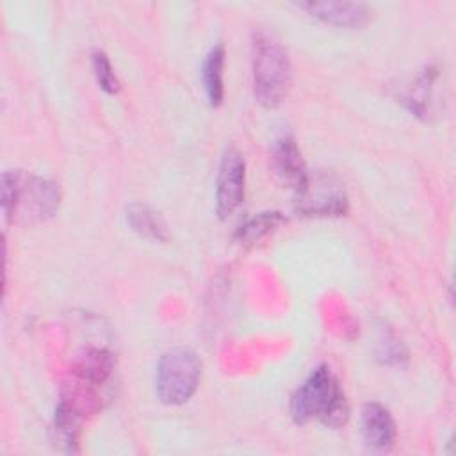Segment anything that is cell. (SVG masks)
<instances>
[{
	"label": "cell",
	"mask_w": 456,
	"mask_h": 456,
	"mask_svg": "<svg viewBox=\"0 0 456 456\" xmlns=\"http://www.w3.org/2000/svg\"><path fill=\"white\" fill-rule=\"evenodd\" d=\"M59 187L41 176L9 169L2 175V212L7 223L46 221L59 210Z\"/></svg>",
	"instance_id": "cell-1"
},
{
	"label": "cell",
	"mask_w": 456,
	"mask_h": 456,
	"mask_svg": "<svg viewBox=\"0 0 456 456\" xmlns=\"http://www.w3.org/2000/svg\"><path fill=\"white\" fill-rule=\"evenodd\" d=\"M290 415L296 424L317 419L328 428H340L347 422V399L328 365H319L294 392Z\"/></svg>",
	"instance_id": "cell-2"
},
{
	"label": "cell",
	"mask_w": 456,
	"mask_h": 456,
	"mask_svg": "<svg viewBox=\"0 0 456 456\" xmlns=\"http://www.w3.org/2000/svg\"><path fill=\"white\" fill-rule=\"evenodd\" d=\"M253 93L260 105L278 107L289 94L292 68L280 39L269 30H256L251 41Z\"/></svg>",
	"instance_id": "cell-3"
},
{
	"label": "cell",
	"mask_w": 456,
	"mask_h": 456,
	"mask_svg": "<svg viewBox=\"0 0 456 456\" xmlns=\"http://www.w3.org/2000/svg\"><path fill=\"white\" fill-rule=\"evenodd\" d=\"M201 379V360L189 347L164 353L157 365L155 392L164 404L176 406L189 401Z\"/></svg>",
	"instance_id": "cell-4"
},
{
	"label": "cell",
	"mask_w": 456,
	"mask_h": 456,
	"mask_svg": "<svg viewBox=\"0 0 456 456\" xmlns=\"http://www.w3.org/2000/svg\"><path fill=\"white\" fill-rule=\"evenodd\" d=\"M347 207L344 183L330 173H308L303 185L296 191V210L301 216L340 217L347 212Z\"/></svg>",
	"instance_id": "cell-5"
},
{
	"label": "cell",
	"mask_w": 456,
	"mask_h": 456,
	"mask_svg": "<svg viewBox=\"0 0 456 456\" xmlns=\"http://www.w3.org/2000/svg\"><path fill=\"white\" fill-rule=\"evenodd\" d=\"M246 164L239 150L228 148L221 159L216 182V212L221 219L230 217L244 200Z\"/></svg>",
	"instance_id": "cell-6"
},
{
	"label": "cell",
	"mask_w": 456,
	"mask_h": 456,
	"mask_svg": "<svg viewBox=\"0 0 456 456\" xmlns=\"http://www.w3.org/2000/svg\"><path fill=\"white\" fill-rule=\"evenodd\" d=\"M299 7L314 18L342 28L363 27L370 16L369 7L360 2H305Z\"/></svg>",
	"instance_id": "cell-7"
},
{
	"label": "cell",
	"mask_w": 456,
	"mask_h": 456,
	"mask_svg": "<svg viewBox=\"0 0 456 456\" xmlns=\"http://www.w3.org/2000/svg\"><path fill=\"white\" fill-rule=\"evenodd\" d=\"M362 436L369 449L388 451L395 440V424L390 411L379 403H365L360 413Z\"/></svg>",
	"instance_id": "cell-8"
},
{
	"label": "cell",
	"mask_w": 456,
	"mask_h": 456,
	"mask_svg": "<svg viewBox=\"0 0 456 456\" xmlns=\"http://www.w3.org/2000/svg\"><path fill=\"white\" fill-rule=\"evenodd\" d=\"M273 169L287 187L294 189V192L303 185L308 171L292 135H283L276 141L273 150Z\"/></svg>",
	"instance_id": "cell-9"
},
{
	"label": "cell",
	"mask_w": 456,
	"mask_h": 456,
	"mask_svg": "<svg viewBox=\"0 0 456 456\" xmlns=\"http://www.w3.org/2000/svg\"><path fill=\"white\" fill-rule=\"evenodd\" d=\"M112 367L114 360L110 351L103 347H93L78 354L75 362V374L82 383L89 387H98L109 379Z\"/></svg>",
	"instance_id": "cell-10"
},
{
	"label": "cell",
	"mask_w": 456,
	"mask_h": 456,
	"mask_svg": "<svg viewBox=\"0 0 456 456\" xmlns=\"http://www.w3.org/2000/svg\"><path fill=\"white\" fill-rule=\"evenodd\" d=\"M126 223L137 235L144 239L157 242H166L169 239L164 219L144 203H132L126 207Z\"/></svg>",
	"instance_id": "cell-11"
},
{
	"label": "cell",
	"mask_w": 456,
	"mask_h": 456,
	"mask_svg": "<svg viewBox=\"0 0 456 456\" xmlns=\"http://www.w3.org/2000/svg\"><path fill=\"white\" fill-rule=\"evenodd\" d=\"M223 68H224V45L217 43L207 53L201 66V82L207 94V100L212 107L221 105L224 96L223 86Z\"/></svg>",
	"instance_id": "cell-12"
},
{
	"label": "cell",
	"mask_w": 456,
	"mask_h": 456,
	"mask_svg": "<svg viewBox=\"0 0 456 456\" xmlns=\"http://www.w3.org/2000/svg\"><path fill=\"white\" fill-rule=\"evenodd\" d=\"M78 419H80V413L75 403L62 399L55 410L53 431H55V442H59V445L68 452L77 451L75 445L78 438Z\"/></svg>",
	"instance_id": "cell-13"
},
{
	"label": "cell",
	"mask_w": 456,
	"mask_h": 456,
	"mask_svg": "<svg viewBox=\"0 0 456 456\" xmlns=\"http://www.w3.org/2000/svg\"><path fill=\"white\" fill-rule=\"evenodd\" d=\"M283 221L285 217L281 212H260L239 226L235 232V240L244 248L255 246L258 240L276 230Z\"/></svg>",
	"instance_id": "cell-14"
},
{
	"label": "cell",
	"mask_w": 456,
	"mask_h": 456,
	"mask_svg": "<svg viewBox=\"0 0 456 456\" xmlns=\"http://www.w3.org/2000/svg\"><path fill=\"white\" fill-rule=\"evenodd\" d=\"M436 78V69L428 68L419 78L417 84L406 93L404 102L410 107V110L417 116H428L429 112V98H431V89Z\"/></svg>",
	"instance_id": "cell-15"
},
{
	"label": "cell",
	"mask_w": 456,
	"mask_h": 456,
	"mask_svg": "<svg viewBox=\"0 0 456 456\" xmlns=\"http://www.w3.org/2000/svg\"><path fill=\"white\" fill-rule=\"evenodd\" d=\"M93 71H94L96 82H98L102 91H105L109 94L118 93L119 80H118V77L112 69V64H110L109 57L102 50L93 52Z\"/></svg>",
	"instance_id": "cell-16"
}]
</instances>
